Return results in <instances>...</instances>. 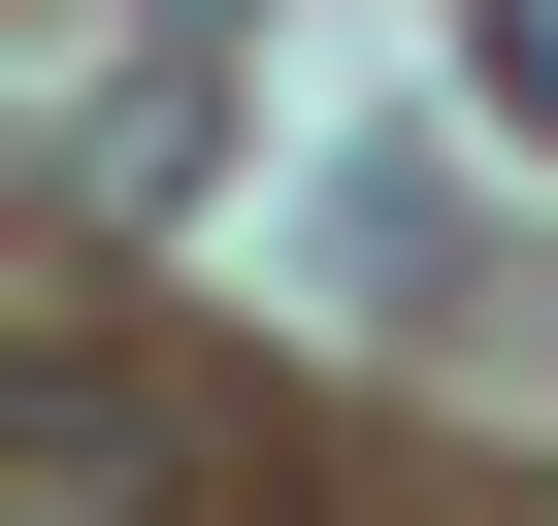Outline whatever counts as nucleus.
Listing matches in <instances>:
<instances>
[{"label": "nucleus", "instance_id": "nucleus-1", "mask_svg": "<svg viewBox=\"0 0 558 526\" xmlns=\"http://www.w3.org/2000/svg\"><path fill=\"white\" fill-rule=\"evenodd\" d=\"M0 526H165V428L99 362H34V395H0Z\"/></svg>", "mask_w": 558, "mask_h": 526}, {"label": "nucleus", "instance_id": "nucleus-2", "mask_svg": "<svg viewBox=\"0 0 558 526\" xmlns=\"http://www.w3.org/2000/svg\"><path fill=\"white\" fill-rule=\"evenodd\" d=\"M493 67H525V99H558V0H493Z\"/></svg>", "mask_w": 558, "mask_h": 526}]
</instances>
